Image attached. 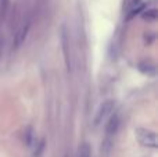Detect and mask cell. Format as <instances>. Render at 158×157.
I'll return each mask as SVG.
<instances>
[{
    "mask_svg": "<svg viewBox=\"0 0 158 157\" xmlns=\"http://www.w3.org/2000/svg\"><path fill=\"white\" fill-rule=\"evenodd\" d=\"M61 46H63L65 67H67V70H68V72H71L72 71V66H74V61H72L71 40H69V35H68V31H67L65 25H63V28H61Z\"/></svg>",
    "mask_w": 158,
    "mask_h": 157,
    "instance_id": "1",
    "label": "cell"
},
{
    "mask_svg": "<svg viewBox=\"0 0 158 157\" xmlns=\"http://www.w3.org/2000/svg\"><path fill=\"white\" fill-rule=\"evenodd\" d=\"M135 134H136V138L142 146L151 147V149H156L158 146L157 135L154 131L146 129V128H137V129L135 131Z\"/></svg>",
    "mask_w": 158,
    "mask_h": 157,
    "instance_id": "2",
    "label": "cell"
},
{
    "mask_svg": "<svg viewBox=\"0 0 158 157\" xmlns=\"http://www.w3.org/2000/svg\"><path fill=\"white\" fill-rule=\"evenodd\" d=\"M112 111H114V100H106V102H103L101 106L98 107L97 113H96L94 125H98L103 121H106V120L111 116Z\"/></svg>",
    "mask_w": 158,
    "mask_h": 157,
    "instance_id": "3",
    "label": "cell"
},
{
    "mask_svg": "<svg viewBox=\"0 0 158 157\" xmlns=\"http://www.w3.org/2000/svg\"><path fill=\"white\" fill-rule=\"evenodd\" d=\"M29 29H31V22L27 21L25 24H22L21 27L17 29L15 35H14V39H13V49L17 50L25 43L28 38V33H29Z\"/></svg>",
    "mask_w": 158,
    "mask_h": 157,
    "instance_id": "4",
    "label": "cell"
},
{
    "mask_svg": "<svg viewBox=\"0 0 158 157\" xmlns=\"http://www.w3.org/2000/svg\"><path fill=\"white\" fill-rule=\"evenodd\" d=\"M119 124H121V120H119V116H118V114H114V116L110 117L108 122H107V127H106V132H107V135H108V136L115 135V134L118 132Z\"/></svg>",
    "mask_w": 158,
    "mask_h": 157,
    "instance_id": "5",
    "label": "cell"
},
{
    "mask_svg": "<svg viewBox=\"0 0 158 157\" xmlns=\"http://www.w3.org/2000/svg\"><path fill=\"white\" fill-rule=\"evenodd\" d=\"M111 150H112V141L110 139V136H108V138H106L103 141V143H101V149H100L101 156L108 157V155L111 153Z\"/></svg>",
    "mask_w": 158,
    "mask_h": 157,
    "instance_id": "6",
    "label": "cell"
},
{
    "mask_svg": "<svg viewBox=\"0 0 158 157\" xmlns=\"http://www.w3.org/2000/svg\"><path fill=\"white\" fill-rule=\"evenodd\" d=\"M8 6H10V0H0V21L4 19L7 15Z\"/></svg>",
    "mask_w": 158,
    "mask_h": 157,
    "instance_id": "7",
    "label": "cell"
},
{
    "mask_svg": "<svg viewBox=\"0 0 158 157\" xmlns=\"http://www.w3.org/2000/svg\"><path fill=\"white\" fill-rule=\"evenodd\" d=\"M143 18L147 19V21H154L157 18V10L156 8H150V10H146L144 13L142 14Z\"/></svg>",
    "mask_w": 158,
    "mask_h": 157,
    "instance_id": "8",
    "label": "cell"
},
{
    "mask_svg": "<svg viewBox=\"0 0 158 157\" xmlns=\"http://www.w3.org/2000/svg\"><path fill=\"white\" fill-rule=\"evenodd\" d=\"M79 157H92L90 156V149L86 143L82 145L81 149H79Z\"/></svg>",
    "mask_w": 158,
    "mask_h": 157,
    "instance_id": "9",
    "label": "cell"
},
{
    "mask_svg": "<svg viewBox=\"0 0 158 157\" xmlns=\"http://www.w3.org/2000/svg\"><path fill=\"white\" fill-rule=\"evenodd\" d=\"M24 138H25V143H27L28 146H31V145H32V139H33L32 128H28L27 132H25V135H24Z\"/></svg>",
    "mask_w": 158,
    "mask_h": 157,
    "instance_id": "10",
    "label": "cell"
},
{
    "mask_svg": "<svg viewBox=\"0 0 158 157\" xmlns=\"http://www.w3.org/2000/svg\"><path fill=\"white\" fill-rule=\"evenodd\" d=\"M38 146V149L35 150V157H40V155H42V152H43V149H44V141H40L39 142V145H36Z\"/></svg>",
    "mask_w": 158,
    "mask_h": 157,
    "instance_id": "11",
    "label": "cell"
},
{
    "mask_svg": "<svg viewBox=\"0 0 158 157\" xmlns=\"http://www.w3.org/2000/svg\"><path fill=\"white\" fill-rule=\"evenodd\" d=\"M3 53H4V38H3L2 29H0V58L3 57Z\"/></svg>",
    "mask_w": 158,
    "mask_h": 157,
    "instance_id": "12",
    "label": "cell"
}]
</instances>
